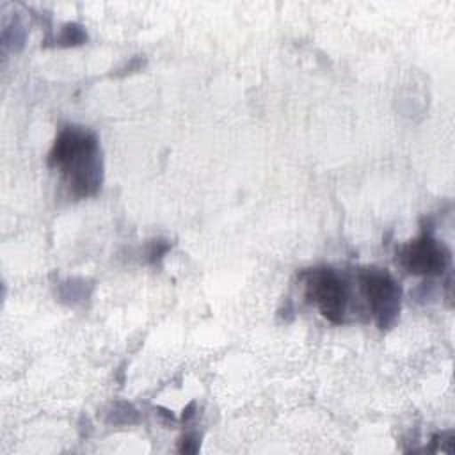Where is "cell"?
Listing matches in <instances>:
<instances>
[{
	"instance_id": "6da1fadb",
	"label": "cell",
	"mask_w": 455,
	"mask_h": 455,
	"mask_svg": "<svg viewBox=\"0 0 455 455\" xmlns=\"http://www.w3.org/2000/svg\"><path fill=\"white\" fill-rule=\"evenodd\" d=\"M48 165L64 178L76 199L92 197L103 181V160L98 137L85 126L68 124L57 133L48 153Z\"/></svg>"
},
{
	"instance_id": "7a4b0ae2",
	"label": "cell",
	"mask_w": 455,
	"mask_h": 455,
	"mask_svg": "<svg viewBox=\"0 0 455 455\" xmlns=\"http://www.w3.org/2000/svg\"><path fill=\"white\" fill-rule=\"evenodd\" d=\"M357 281L379 329H391L398 320L402 306V288L398 281L386 268L377 267L361 268Z\"/></svg>"
},
{
	"instance_id": "3957f363",
	"label": "cell",
	"mask_w": 455,
	"mask_h": 455,
	"mask_svg": "<svg viewBox=\"0 0 455 455\" xmlns=\"http://www.w3.org/2000/svg\"><path fill=\"white\" fill-rule=\"evenodd\" d=\"M304 295L332 323H343L348 307V284L331 267L309 268L302 274Z\"/></svg>"
},
{
	"instance_id": "277c9868",
	"label": "cell",
	"mask_w": 455,
	"mask_h": 455,
	"mask_svg": "<svg viewBox=\"0 0 455 455\" xmlns=\"http://www.w3.org/2000/svg\"><path fill=\"white\" fill-rule=\"evenodd\" d=\"M396 261L412 275H439L450 267L451 251L434 238L430 231H423L398 249Z\"/></svg>"
},
{
	"instance_id": "5b68a950",
	"label": "cell",
	"mask_w": 455,
	"mask_h": 455,
	"mask_svg": "<svg viewBox=\"0 0 455 455\" xmlns=\"http://www.w3.org/2000/svg\"><path fill=\"white\" fill-rule=\"evenodd\" d=\"M87 39L85 32L82 30L80 25H75V23H69L62 28V36L59 37V43L69 46V44H80Z\"/></svg>"
},
{
	"instance_id": "8992f818",
	"label": "cell",
	"mask_w": 455,
	"mask_h": 455,
	"mask_svg": "<svg viewBox=\"0 0 455 455\" xmlns=\"http://www.w3.org/2000/svg\"><path fill=\"white\" fill-rule=\"evenodd\" d=\"M169 242H165V240H155L153 243H151V249H149V252H148V259L151 261V263H156L167 251H169Z\"/></svg>"
},
{
	"instance_id": "52a82bcc",
	"label": "cell",
	"mask_w": 455,
	"mask_h": 455,
	"mask_svg": "<svg viewBox=\"0 0 455 455\" xmlns=\"http://www.w3.org/2000/svg\"><path fill=\"white\" fill-rule=\"evenodd\" d=\"M201 441L197 439V435H185L180 443V451L181 453H196L199 450Z\"/></svg>"
}]
</instances>
